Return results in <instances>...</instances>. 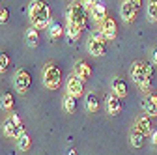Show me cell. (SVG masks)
<instances>
[{
	"label": "cell",
	"mask_w": 157,
	"mask_h": 155,
	"mask_svg": "<svg viewBox=\"0 0 157 155\" xmlns=\"http://www.w3.org/2000/svg\"><path fill=\"white\" fill-rule=\"evenodd\" d=\"M28 19L30 25L37 30L51 26V8L43 0H32L28 6Z\"/></svg>",
	"instance_id": "obj_1"
},
{
	"label": "cell",
	"mask_w": 157,
	"mask_h": 155,
	"mask_svg": "<svg viewBox=\"0 0 157 155\" xmlns=\"http://www.w3.org/2000/svg\"><path fill=\"white\" fill-rule=\"evenodd\" d=\"M131 79L135 84H139L142 92H150L151 79H153V67L144 62H135L131 66Z\"/></svg>",
	"instance_id": "obj_2"
},
{
	"label": "cell",
	"mask_w": 157,
	"mask_h": 155,
	"mask_svg": "<svg viewBox=\"0 0 157 155\" xmlns=\"http://www.w3.org/2000/svg\"><path fill=\"white\" fill-rule=\"evenodd\" d=\"M66 19H67L69 25H75V26L82 28V30L88 28V9L84 8L82 2H78V0H73V2L67 6Z\"/></svg>",
	"instance_id": "obj_3"
},
{
	"label": "cell",
	"mask_w": 157,
	"mask_h": 155,
	"mask_svg": "<svg viewBox=\"0 0 157 155\" xmlns=\"http://www.w3.org/2000/svg\"><path fill=\"white\" fill-rule=\"evenodd\" d=\"M41 77H43L45 88H49V90H58L60 84H62V69L56 64H47Z\"/></svg>",
	"instance_id": "obj_4"
},
{
	"label": "cell",
	"mask_w": 157,
	"mask_h": 155,
	"mask_svg": "<svg viewBox=\"0 0 157 155\" xmlns=\"http://www.w3.org/2000/svg\"><path fill=\"white\" fill-rule=\"evenodd\" d=\"M86 49H88V52H90L92 56H95V58L103 56V54L107 52V37H105L101 32L92 34L90 40H88V43H86Z\"/></svg>",
	"instance_id": "obj_5"
},
{
	"label": "cell",
	"mask_w": 157,
	"mask_h": 155,
	"mask_svg": "<svg viewBox=\"0 0 157 155\" xmlns=\"http://www.w3.org/2000/svg\"><path fill=\"white\" fill-rule=\"evenodd\" d=\"M23 133H25V125H23L21 118H19L17 114L10 116V118L4 122V134H6L8 138H15L17 140Z\"/></svg>",
	"instance_id": "obj_6"
},
{
	"label": "cell",
	"mask_w": 157,
	"mask_h": 155,
	"mask_svg": "<svg viewBox=\"0 0 157 155\" xmlns=\"http://www.w3.org/2000/svg\"><path fill=\"white\" fill-rule=\"evenodd\" d=\"M32 84V79H30V73L26 69H17L15 75H13V86L19 93H26L28 88Z\"/></svg>",
	"instance_id": "obj_7"
},
{
	"label": "cell",
	"mask_w": 157,
	"mask_h": 155,
	"mask_svg": "<svg viewBox=\"0 0 157 155\" xmlns=\"http://www.w3.org/2000/svg\"><path fill=\"white\" fill-rule=\"evenodd\" d=\"M66 92L67 95H71V97H81V95L84 93V86H82V81L78 79V77L75 73H71L67 77V82H66Z\"/></svg>",
	"instance_id": "obj_8"
},
{
	"label": "cell",
	"mask_w": 157,
	"mask_h": 155,
	"mask_svg": "<svg viewBox=\"0 0 157 155\" xmlns=\"http://www.w3.org/2000/svg\"><path fill=\"white\" fill-rule=\"evenodd\" d=\"M99 32L107 37V41H109V40H114V37H116V32H118L116 21H114L112 17H107L105 21L99 23Z\"/></svg>",
	"instance_id": "obj_9"
},
{
	"label": "cell",
	"mask_w": 157,
	"mask_h": 155,
	"mask_svg": "<svg viewBox=\"0 0 157 155\" xmlns=\"http://www.w3.org/2000/svg\"><path fill=\"white\" fill-rule=\"evenodd\" d=\"M105 107H107V112L110 116H118L122 112V99L112 93V95H109V97L105 99Z\"/></svg>",
	"instance_id": "obj_10"
},
{
	"label": "cell",
	"mask_w": 157,
	"mask_h": 155,
	"mask_svg": "<svg viewBox=\"0 0 157 155\" xmlns=\"http://www.w3.org/2000/svg\"><path fill=\"white\" fill-rule=\"evenodd\" d=\"M136 9L129 0H125V2L122 4V8H120V17H122V21H125V23H133L135 21V17H136Z\"/></svg>",
	"instance_id": "obj_11"
},
{
	"label": "cell",
	"mask_w": 157,
	"mask_h": 155,
	"mask_svg": "<svg viewBox=\"0 0 157 155\" xmlns=\"http://www.w3.org/2000/svg\"><path fill=\"white\" fill-rule=\"evenodd\" d=\"M90 17L94 19V21H97V23L105 21V19L109 17V15H107V6H105L103 2H99V0H97V2L90 8Z\"/></svg>",
	"instance_id": "obj_12"
},
{
	"label": "cell",
	"mask_w": 157,
	"mask_h": 155,
	"mask_svg": "<svg viewBox=\"0 0 157 155\" xmlns=\"http://www.w3.org/2000/svg\"><path fill=\"white\" fill-rule=\"evenodd\" d=\"M142 108H144L146 116H150V118L157 116V95L148 93V95H146V99L142 101Z\"/></svg>",
	"instance_id": "obj_13"
},
{
	"label": "cell",
	"mask_w": 157,
	"mask_h": 155,
	"mask_svg": "<svg viewBox=\"0 0 157 155\" xmlns=\"http://www.w3.org/2000/svg\"><path fill=\"white\" fill-rule=\"evenodd\" d=\"M75 75H77L81 81H88L90 77H92V67H90L84 60H78V62L75 64Z\"/></svg>",
	"instance_id": "obj_14"
},
{
	"label": "cell",
	"mask_w": 157,
	"mask_h": 155,
	"mask_svg": "<svg viewBox=\"0 0 157 155\" xmlns=\"http://www.w3.org/2000/svg\"><path fill=\"white\" fill-rule=\"evenodd\" d=\"M112 93L118 95L120 99H124L127 95V84H125L124 79H120V77H114L112 79Z\"/></svg>",
	"instance_id": "obj_15"
},
{
	"label": "cell",
	"mask_w": 157,
	"mask_h": 155,
	"mask_svg": "<svg viewBox=\"0 0 157 155\" xmlns=\"http://www.w3.org/2000/svg\"><path fill=\"white\" fill-rule=\"evenodd\" d=\"M135 129L136 131H140L142 134H151V122H150V116H140V118H136V122H135Z\"/></svg>",
	"instance_id": "obj_16"
},
{
	"label": "cell",
	"mask_w": 157,
	"mask_h": 155,
	"mask_svg": "<svg viewBox=\"0 0 157 155\" xmlns=\"http://www.w3.org/2000/svg\"><path fill=\"white\" fill-rule=\"evenodd\" d=\"M84 108H86L90 114H94V112L99 110V99H97L95 93H88V95H86V99H84Z\"/></svg>",
	"instance_id": "obj_17"
},
{
	"label": "cell",
	"mask_w": 157,
	"mask_h": 155,
	"mask_svg": "<svg viewBox=\"0 0 157 155\" xmlns=\"http://www.w3.org/2000/svg\"><path fill=\"white\" fill-rule=\"evenodd\" d=\"M25 36H26V43H28V47H37V43H39V32H37V28L30 26V28L25 32Z\"/></svg>",
	"instance_id": "obj_18"
},
{
	"label": "cell",
	"mask_w": 157,
	"mask_h": 155,
	"mask_svg": "<svg viewBox=\"0 0 157 155\" xmlns=\"http://www.w3.org/2000/svg\"><path fill=\"white\" fill-rule=\"evenodd\" d=\"M0 107H2L4 110H13V107H15L13 93H10V92H4V93H2V97H0Z\"/></svg>",
	"instance_id": "obj_19"
},
{
	"label": "cell",
	"mask_w": 157,
	"mask_h": 155,
	"mask_svg": "<svg viewBox=\"0 0 157 155\" xmlns=\"http://www.w3.org/2000/svg\"><path fill=\"white\" fill-rule=\"evenodd\" d=\"M17 146H19V149H21V151H28L32 148V138H30V134L26 131L17 138Z\"/></svg>",
	"instance_id": "obj_20"
},
{
	"label": "cell",
	"mask_w": 157,
	"mask_h": 155,
	"mask_svg": "<svg viewBox=\"0 0 157 155\" xmlns=\"http://www.w3.org/2000/svg\"><path fill=\"white\" fill-rule=\"evenodd\" d=\"M81 34H82V28H78V26L67 23V37H69V43L78 41V40H81Z\"/></svg>",
	"instance_id": "obj_21"
},
{
	"label": "cell",
	"mask_w": 157,
	"mask_h": 155,
	"mask_svg": "<svg viewBox=\"0 0 157 155\" xmlns=\"http://www.w3.org/2000/svg\"><path fill=\"white\" fill-rule=\"evenodd\" d=\"M129 138H131V144H133V148H142V146H144V138H146V134H142L140 131L133 129Z\"/></svg>",
	"instance_id": "obj_22"
},
{
	"label": "cell",
	"mask_w": 157,
	"mask_h": 155,
	"mask_svg": "<svg viewBox=\"0 0 157 155\" xmlns=\"http://www.w3.org/2000/svg\"><path fill=\"white\" fill-rule=\"evenodd\" d=\"M62 32H64V28L58 25V23H51V26H49V37H51V41L60 40V37H62Z\"/></svg>",
	"instance_id": "obj_23"
},
{
	"label": "cell",
	"mask_w": 157,
	"mask_h": 155,
	"mask_svg": "<svg viewBox=\"0 0 157 155\" xmlns=\"http://www.w3.org/2000/svg\"><path fill=\"white\" fill-rule=\"evenodd\" d=\"M62 107H64V110H66V112L73 114V112L77 110V99H75V97H71V95H66L64 101H62Z\"/></svg>",
	"instance_id": "obj_24"
},
{
	"label": "cell",
	"mask_w": 157,
	"mask_h": 155,
	"mask_svg": "<svg viewBox=\"0 0 157 155\" xmlns=\"http://www.w3.org/2000/svg\"><path fill=\"white\" fill-rule=\"evenodd\" d=\"M148 21L150 23H157V0H150L148 4Z\"/></svg>",
	"instance_id": "obj_25"
},
{
	"label": "cell",
	"mask_w": 157,
	"mask_h": 155,
	"mask_svg": "<svg viewBox=\"0 0 157 155\" xmlns=\"http://www.w3.org/2000/svg\"><path fill=\"white\" fill-rule=\"evenodd\" d=\"M8 66H10V58H8V54H6V52H0V73H6Z\"/></svg>",
	"instance_id": "obj_26"
},
{
	"label": "cell",
	"mask_w": 157,
	"mask_h": 155,
	"mask_svg": "<svg viewBox=\"0 0 157 155\" xmlns=\"http://www.w3.org/2000/svg\"><path fill=\"white\" fill-rule=\"evenodd\" d=\"M10 21V11L6 8H0V25H6Z\"/></svg>",
	"instance_id": "obj_27"
},
{
	"label": "cell",
	"mask_w": 157,
	"mask_h": 155,
	"mask_svg": "<svg viewBox=\"0 0 157 155\" xmlns=\"http://www.w3.org/2000/svg\"><path fill=\"white\" fill-rule=\"evenodd\" d=\"M81 2L84 4V8H86V9H90V8H92L95 2H97V0H81Z\"/></svg>",
	"instance_id": "obj_28"
},
{
	"label": "cell",
	"mask_w": 157,
	"mask_h": 155,
	"mask_svg": "<svg viewBox=\"0 0 157 155\" xmlns=\"http://www.w3.org/2000/svg\"><path fill=\"white\" fill-rule=\"evenodd\" d=\"M150 140H151V144H153V146H157V131H151Z\"/></svg>",
	"instance_id": "obj_29"
},
{
	"label": "cell",
	"mask_w": 157,
	"mask_h": 155,
	"mask_svg": "<svg viewBox=\"0 0 157 155\" xmlns=\"http://www.w3.org/2000/svg\"><path fill=\"white\" fill-rule=\"evenodd\" d=\"M129 2H131V4H133V6H135L136 9H139V8L142 6V0H129Z\"/></svg>",
	"instance_id": "obj_30"
},
{
	"label": "cell",
	"mask_w": 157,
	"mask_h": 155,
	"mask_svg": "<svg viewBox=\"0 0 157 155\" xmlns=\"http://www.w3.org/2000/svg\"><path fill=\"white\" fill-rule=\"evenodd\" d=\"M151 56H153V64H157V49H153V54Z\"/></svg>",
	"instance_id": "obj_31"
},
{
	"label": "cell",
	"mask_w": 157,
	"mask_h": 155,
	"mask_svg": "<svg viewBox=\"0 0 157 155\" xmlns=\"http://www.w3.org/2000/svg\"><path fill=\"white\" fill-rule=\"evenodd\" d=\"M67 155H77V151H75V149H69V151H67Z\"/></svg>",
	"instance_id": "obj_32"
}]
</instances>
